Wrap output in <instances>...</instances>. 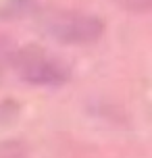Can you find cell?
I'll return each mask as SVG.
<instances>
[{"instance_id":"4","label":"cell","mask_w":152,"mask_h":158,"mask_svg":"<svg viewBox=\"0 0 152 158\" xmlns=\"http://www.w3.org/2000/svg\"><path fill=\"white\" fill-rule=\"evenodd\" d=\"M25 2H29V0H19V10H21V8H23V6H27ZM8 10H15V13H17V4H11V2H8L6 6H4V15H6Z\"/></svg>"},{"instance_id":"1","label":"cell","mask_w":152,"mask_h":158,"mask_svg":"<svg viewBox=\"0 0 152 158\" xmlns=\"http://www.w3.org/2000/svg\"><path fill=\"white\" fill-rule=\"evenodd\" d=\"M40 29L50 40L65 46H83L94 44L102 38L104 23L88 13L79 10H65V8H50L40 15Z\"/></svg>"},{"instance_id":"3","label":"cell","mask_w":152,"mask_h":158,"mask_svg":"<svg viewBox=\"0 0 152 158\" xmlns=\"http://www.w3.org/2000/svg\"><path fill=\"white\" fill-rule=\"evenodd\" d=\"M121 6L129 13H152V0H117Z\"/></svg>"},{"instance_id":"2","label":"cell","mask_w":152,"mask_h":158,"mask_svg":"<svg viewBox=\"0 0 152 158\" xmlns=\"http://www.w3.org/2000/svg\"><path fill=\"white\" fill-rule=\"evenodd\" d=\"M11 64L21 77V81L29 85L58 87L67 83L71 73L61 60H56L40 46H25L13 52Z\"/></svg>"}]
</instances>
